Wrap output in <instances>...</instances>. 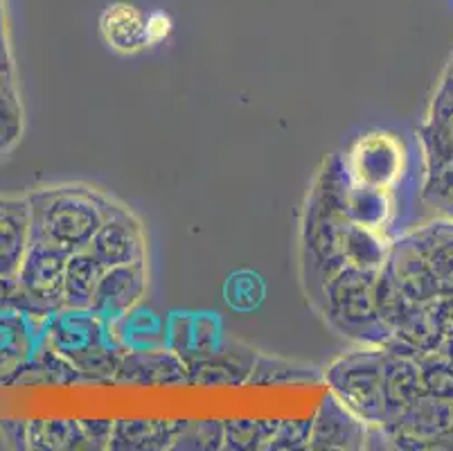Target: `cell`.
<instances>
[{"label":"cell","mask_w":453,"mask_h":451,"mask_svg":"<svg viewBox=\"0 0 453 451\" xmlns=\"http://www.w3.org/2000/svg\"><path fill=\"white\" fill-rule=\"evenodd\" d=\"M188 363L176 353L138 350L120 359L115 379L131 384H179L185 382Z\"/></svg>","instance_id":"obj_15"},{"label":"cell","mask_w":453,"mask_h":451,"mask_svg":"<svg viewBox=\"0 0 453 451\" xmlns=\"http://www.w3.org/2000/svg\"><path fill=\"white\" fill-rule=\"evenodd\" d=\"M409 237L426 255L440 298H453V222L438 219Z\"/></svg>","instance_id":"obj_16"},{"label":"cell","mask_w":453,"mask_h":451,"mask_svg":"<svg viewBox=\"0 0 453 451\" xmlns=\"http://www.w3.org/2000/svg\"><path fill=\"white\" fill-rule=\"evenodd\" d=\"M10 307H19L27 312L26 303H23V298H20L19 287H16V280L3 278V276H0V312Z\"/></svg>","instance_id":"obj_29"},{"label":"cell","mask_w":453,"mask_h":451,"mask_svg":"<svg viewBox=\"0 0 453 451\" xmlns=\"http://www.w3.org/2000/svg\"><path fill=\"white\" fill-rule=\"evenodd\" d=\"M386 363H384V393L386 407H388V417L397 416L399 411L413 404L424 393L422 370H419L418 353L409 347L399 346L390 338L386 343ZM384 422V424H386Z\"/></svg>","instance_id":"obj_12"},{"label":"cell","mask_w":453,"mask_h":451,"mask_svg":"<svg viewBox=\"0 0 453 451\" xmlns=\"http://www.w3.org/2000/svg\"><path fill=\"white\" fill-rule=\"evenodd\" d=\"M185 424L170 420L113 422L109 449H172Z\"/></svg>","instance_id":"obj_17"},{"label":"cell","mask_w":453,"mask_h":451,"mask_svg":"<svg viewBox=\"0 0 453 451\" xmlns=\"http://www.w3.org/2000/svg\"><path fill=\"white\" fill-rule=\"evenodd\" d=\"M345 213L354 223L365 226V229H377L388 214V201L384 197V190L352 181L345 188Z\"/></svg>","instance_id":"obj_22"},{"label":"cell","mask_w":453,"mask_h":451,"mask_svg":"<svg viewBox=\"0 0 453 451\" xmlns=\"http://www.w3.org/2000/svg\"><path fill=\"white\" fill-rule=\"evenodd\" d=\"M449 73H453V59H451V66H449Z\"/></svg>","instance_id":"obj_31"},{"label":"cell","mask_w":453,"mask_h":451,"mask_svg":"<svg viewBox=\"0 0 453 451\" xmlns=\"http://www.w3.org/2000/svg\"><path fill=\"white\" fill-rule=\"evenodd\" d=\"M102 273H104V267L88 251L70 253L68 264H65L64 307L90 309Z\"/></svg>","instance_id":"obj_20"},{"label":"cell","mask_w":453,"mask_h":451,"mask_svg":"<svg viewBox=\"0 0 453 451\" xmlns=\"http://www.w3.org/2000/svg\"><path fill=\"white\" fill-rule=\"evenodd\" d=\"M278 420H230L224 422V449H265Z\"/></svg>","instance_id":"obj_24"},{"label":"cell","mask_w":453,"mask_h":451,"mask_svg":"<svg viewBox=\"0 0 453 451\" xmlns=\"http://www.w3.org/2000/svg\"><path fill=\"white\" fill-rule=\"evenodd\" d=\"M70 253L45 239L32 237L26 258L16 273V287L26 303L27 312L48 318L64 307L65 264Z\"/></svg>","instance_id":"obj_5"},{"label":"cell","mask_w":453,"mask_h":451,"mask_svg":"<svg viewBox=\"0 0 453 451\" xmlns=\"http://www.w3.org/2000/svg\"><path fill=\"white\" fill-rule=\"evenodd\" d=\"M104 268L122 264L145 262V237L134 214L127 208H118L104 219L97 233L86 248Z\"/></svg>","instance_id":"obj_7"},{"label":"cell","mask_w":453,"mask_h":451,"mask_svg":"<svg viewBox=\"0 0 453 451\" xmlns=\"http://www.w3.org/2000/svg\"><path fill=\"white\" fill-rule=\"evenodd\" d=\"M426 124L453 143V73H449V70L440 82L438 90H435Z\"/></svg>","instance_id":"obj_27"},{"label":"cell","mask_w":453,"mask_h":451,"mask_svg":"<svg viewBox=\"0 0 453 451\" xmlns=\"http://www.w3.org/2000/svg\"><path fill=\"white\" fill-rule=\"evenodd\" d=\"M381 429L403 449H453V397L422 393Z\"/></svg>","instance_id":"obj_6"},{"label":"cell","mask_w":453,"mask_h":451,"mask_svg":"<svg viewBox=\"0 0 453 451\" xmlns=\"http://www.w3.org/2000/svg\"><path fill=\"white\" fill-rule=\"evenodd\" d=\"M399 149L393 138L384 134H374L361 140L352 152V181L384 190L393 183L399 169Z\"/></svg>","instance_id":"obj_14"},{"label":"cell","mask_w":453,"mask_h":451,"mask_svg":"<svg viewBox=\"0 0 453 451\" xmlns=\"http://www.w3.org/2000/svg\"><path fill=\"white\" fill-rule=\"evenodd\" d=\"M26 442L35 449H90L80 420H41L26 427Z\"/></svg>","instance_id":"obj_21"},{"label":"cell","mask_w":453,"mask_h":451,"mask_svg":"<svg viewBox=\"0 0 453 451\" xmlns=\"http://www.w3.org/2000/svg\"><path fill=\"white\" fill-rule=\"evenodd\" d=\"M102 35L106 43L118 52H138L150 43L147 20L135 7L127 3H115L102 14Z\"/></svg>","instance_id":"obj_19"},{"label":"cell","mask_w":453,"mask_h":451,"mask_svg":"<svg viewBox=\"0 0 453 451\" xmlns=\"http://www.w3.org/2000/svg\"><path fill=\"white\" fill-rule=\"evenodd\" d=\"M365 422L354 416L336 395L325 397L311 420V449H359L365 445Z\"/></svg>","instance_id":"obj_11"},{"label":"cell","mask_w":453,"mask_h":451,"mask_svg":"<svg viewBox=\"0 0 453 451\" xmlns=\"http://www.w3.org/2000/svg\"><path fill=\"white\" fill-rule=\"evenodd\" d=\"M309 436H311V420L278 422L265 449H303L309 447Z\"/></svg>","instance_id":"obj_28"},{"label":"cell","mask_w":453,"mask_h":451,"mask_svg":"<svg viewBox=\"0 0 453 451\" xmlns=\"http://www.w3.org/2000/svg\"><path fill=\"white\" fill-rule=\"evenodd\" d=\"M384 350L352 353L334 362L327 370V384L341 402L359 416L365 424L384 427L388 417L384 393Z\"/></svg>","instance_id":"obj_4"},{"label":"cell","mask_w":453,"mask_h":451,"mask_svg":"<svg viewBox=\"0 0 453 451\" xmlns=\"http://www.w3.org/2000/svg\"><path fill=\"white\" fill-rule=\"evenodd\" d=\"M145 287V262L104 268L97 292H95L93 305H90V312L97 314L104 323L120 321L140 303Z\"/></svg>","instance_id":"obj_8"},{"label":"cell","mask_w":453,"mask_h":451,"mask_svg":"<svg viewBox=\"0 0 453 451\" xmlns=\"http://www.w3.org/2000/svg\"><path fill=\"white\" fill-rule=\"evenodd\" d=\"M381 268L345 264L323 283L325 314L334 328L348 337L370 343H386L393 332L377 314V284Z\"/></svg>","instance_id":"obj_3"},{"label":"cell","mask_w":453,"mask_h":451,"mask_svg":"<svg viewBox=\"0 0 453 451\" xmlns=\"http://www.w3.org/2000/svg\"><path fill=\"white\" fill-rule=\"evenodd\" d=\"M0 73L12 74V59H10V50H7L5 19H3V10H0Z\"/></svg>","instance_id":"obj_30"},{"label":"cell","mask_w":453,"mask_h":451,"mask_svg":"<svg viewBox=\"0 0 453 451\" xmlns=\"http://www.w3.org/2000/svg\"><path fill=\"white\" fill-rule=\"evenodd\" d=\"M221 449L224 447V422H188L172 449Z\"/></svg>","instance_id":"obj_26"},{"label":"cell","mask_w":453,"mask_h":451,"mask_svg":"<svg viewBox=\"0 0 453 451\" xmlns=\"http://www.w3.org/2000/svg\"><path fill=\"white\" fill-rule=\"evenodd\" d=\"M426 156V174L422 185V204L438 219L453 222V152H435Z\"/></svg>","instance_id":"obj_18"},{"label":"cell","mask_w":453,"mask_h":451,"mask_svg":"<svg viewBox=\"0 0 453 451\" xmlns=\"http://www.w3.org/2000/svg\"><path fill=\"white\" fill-rule=\"evenodd\" d=\"M109 323L90 309L61 307L45 318L41 341L64 357L75 370L95 379L115 377L122 354L106 337Z\"/></svg>","instance_id":"obj_2"},{"label":"cell","mask_w":453,"mask_h":451,"mask_svg":"<svg viewBox=\"0 0 453 451\" xmlns=\"http://www.w3.org/2000/svg\"><path fill=\"white\" fill-rule=\"evenodd\" d=\"M32 237L45 239L68 253L86 251L104 219L120 208L104 194L84 185L39 190L27 197Z\"/></svg>","instance_id":"obj_1"},{"label":"cell","mask_w":453,"mask_h":451,"mask_svg":"<svg viewBox=\"0 0 453 451\" xmlns=\"http://www.w3.org/2000/svg\"><path fill=\"white\" fill-rule=\"evenodd\" d=\"M32 242V213L27 198H0V276L16 278Z\"/></svg>","instance_id":"obj_13"},{"label":"cell","mask_w":453,"mask_h":451,"mask_svg":"<svg viewBox=\"0 0 453 451\" xmlns=\"http://www.w3.org/2000/svg\"><path fill=\"white\" fill-rule=\"evenodd\" d=\"M23 131V113L16 97L12 74L0 73V154L16 144Z\"/></svg>","instance_id":"obj_25"},{"label":"cell","mask_w":453,"mask_h":451,"mask_svg":"<svg viewBox=\"0 0 453 451\" xmlns=\"http://www.w3.org/2000/svg\"><path fill=\"white\" fill-rule=\"evenodd\" d=\"M43 323L45 318L19 307L0 312V382H10L14 372L35 357Z\"/></svg>","instance_id":"obj_9"},{"label":"cell","mask_w":453,"mask_h":451,"mask_svg":"<svg viewBox=\"0 0 453 451\" xmlns=\"http://www.w3.org/2000/svg\"><path fill=\"white\" fill-rule=\"evenodd\" d=\"M419 370H422L424 393L435 397H453V354L444 350L418 354Z\"/></svg>","instance_id":"obj_23"},{"label":"cell","mask_w":453,"mask_h":451,"mask_svg":"<svg viewBox=\"0 0 453 451\" xmlns=\"http://www.w3.org/2000/svg\"><path fill=\"white\" fill-rule=\"evenodd\" d=\"M381 271L413 303H428V300L440 298L438 284H435L434 273H431V267H428L426 255L411 237L399 239L390 248Z\"/></svg>","instance_id":"obj_10"}]
</instances>
